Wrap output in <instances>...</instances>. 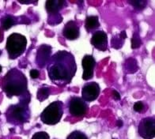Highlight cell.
Listing matches in <instances>:
<instances>
[{"instance_id":"ac0fdd59","label":"cell","mask_w":155,"mask_h":139,"mask_svg":"<svg viewBox=\"0 0 155 139\" xmlns=\"http://www.w3.org/2000/svg\"><path fill=\"white\" fill-rule=\"evenodd\" d=\"M124 40L121 38L120 34H116L112 38L111 44H112V47L113 48L120 49V48L122 47L123 44H124Z\"/></svg>"},{"instance_id":"83f0119b","label":"cell","mask_w":155,"mask_h":139,"mask_svg":"<svg viewBox=\"0 0 155 139\" xmlns=\"http://www.w3.org/2000/svg\"><path fill=\"white\" fill-rule=\"evenodd\" d=\"M123 125H124V123H123V121L121 119H118L117 122H116V126L119 127V128H121L123 127Z\"/></svg>"},{"instance_id":"3957f363","label":"cell","mask_w":155,"mask_h":139,"mask_svg":"<svg viewBox=\"0 0 155 139\" xmlns=\"http://www.w3.org/2000/svg\"><path fill=\"white\" fill-rule=\"evenodd\" d=\"M6 115L9 123L15 125H21L29 121L31 116V112L29 104L19 102L18 104L10 106Z\"/></svg>"},{"instance_id":"7a4b0ae2","label":"cell","mask_w":155,"mask_h":139,"mask_svg":"<svg viewBox=\"0 0 155 139\" xmlns=\"http://www.w3.org/2000/svg\"><path fill=\"white\" fill-rule=\"evenodd\" d=\"M27 78L22 72L17 69H12L6 76L3 91L8 96H21L28 91Z\"/></svg>"},{"instance_id":"6da1fadb","label":"cell","mask_w":155,"mask_h":139,"mask_svg":"<svg viewBox=\"0 0 155 139\" xmlns=\"http://www.w3.org/2000/svg\"><path fill=\"white\" fill-rule=\"evenodd\" d=\"M47 65L49 78L59 86L71 83L77 70L75 59L67 51H57L50 58Z\"/></svg>"},{"instance_id":"7402d4cb","label":"cell","mask_w":155,"mask_h":139,"mask_svg":"<svg viewBox=\"0 0 155 139\" xmlns=\"http://www.w3.org/2000/svg\"><path fill=\"white\" fill-rule=\"evenodd\" d=\"M50 16L48 17V23L49 25H56L59 23L61 22L62 17L59 14H56V15H49Z\"/></svg>"},{"instance_id":"9c48e42d","label":"cell","mask_w":155,"mask_h":139,"mask_svg":"<svg viewBox=\"0 0 155 139\" xmlns=\"http://www.w3.org/2000/svg\"><path fill=\"white\" fill-rule=\"evenodd\" d=\"M82 65L83 67L82 79L88 81L93 78L94 73V68L96 66V60L91 55H86L82 59Z\"/></svg>"},{"instance_id":"d6986e66","label":"cell","mask_w":155,"mask_h":139,"mask_svg":"<svg viewBox=\"0 0 155 139\" xmlns=\"http://www.w3.org/2000/svg\"><path fill=\"white\" fill-rule=\"evenodd\" d=\"M128 2L137 10H142L145 9L147 5V1L146 0H132V1H128Z\"/></svg>"},{"instance_id":"277c9868","label":"cell","mask_w":155,"mask_h":139,"mask_svg":"<svg viewBox=\"0 0 155 139\" xmlns=\"http://www.w3.org/2000/svg\"><path fill=\"white\" fill-rule=\"evenodd\" d=\"M26 37L19 33H12L10 35L6 41V50L10 59H17L22 55L26 50Z\"/></svg>"},{"instance_id":"8992f818","label":"cell","mask_w":155,"mask_h":139,"mask_svg":"<svg viewBox=\"0 0 155 139\" xmlns=\"http://www.w3.org/2000/svg\"><path fill=\"white\" fill-rule=\"evenodd\" d=\"M68 110L72 116L79 118L84 116L89 110L87 102L81 97L73 96L68 102Z\"/></svg>"},{"instance_id":"5b68a950","label":"cell","mask_w":155,"mask_h":139,"mask_svg":"<svg viewBox=\"0 0 155 139\" xmlns=\"http://www.w3.org/2000/svg\"><path fill=\"white\" fill-rule=\"evenodd\" d=\"M63 115V103L56 100L48 104L41 115V120L45 124L55 125L59 123Z\"/></svg>"},{"instance_id":"f546056e","label":"cell","mask_w":155,"mask_h":139,"mask_svg":"<svg viewBox=\"0 0 155 139\" xmlns=\"http://www.w3.org/2000/svg\"><path fill=\"white\" fill-rule=\"evenodd\" d=\"M1 53H2V51H1V50H0V55H1Z\"/></svg>"},{"instance_id":"8fae6325","label":"cell","mask_w":155,"mask_h":139,"mask_svg":"<svg viewBox=\"0 0 155 139\" xmlns=\"http://www.w3.org/2000/svg\"><path fill=\"white\" fill-rule=\"evenodd\" d=\"M91 44L99 51H105L108 49V36L104 31H96L91 38Z\"/></svg>"},{"instance_id":"4fadbf2b","label":"cell","mask_w":155,"mask_h":139,"mask_svg":"<svg viewBox=\"0 0 155 139\" xmlns=\"http://www.w3.org/2000/svg\"><path fill=\"white\" fill-rule=\"evenodd\" d=\"M66 6L64 0H48L45 4V7L49 15L59 14V10Z\"/></svg>"},{"instance_id":"7c38bea8","label":"cell","mask_w":155,"mask_h":139,"mask_svg":"<svg viewBox=\"0 0 155 139\" xmlns=\"http://www.w3.org/2000/svg\"><path fill=\"white\" fill-rule=\"evenodd\" d=\"M63 35L69 40H74L79 37L80 30L77 22L70 21L65 25L63 30Z\"/></svg>"},{"instance_id":"4316f807","label":"cell","mask_w":155,"mask_h":139,"mask_svg":"<svg viewBox=\"0 0 155 139\" xmlns=\"http://www.w3.org/2000/svg\"><path fill=\"white\" fill-rule=\"evenodd\" d=\"M120 36L121 38H122V39H124V40L126 39V38H127V33H126V31H125V30L122 31V32H121V33H120Z\"/></svg>"},{"instance_id":"ba28073f","label":"cell","mask_w":155,"mask_h":139,"mask_svg":"<svg viewBox=\"0 0 155 139\" xmlns=\"http://www.w3.org/2000/svg\"><path fill=\"white\" fill-rule=\"evenodd\" d=\"M100 91V86L97 82H88L82 89V98L86 102H92L97 99Z\"/></svg>"},{"instance_id":"d4e9b609","label":"cell","mask_w":155,"mask_h":139,"mask_svg":"<svg viewBox=\"0 0 155 139\" xmlns=\"http://www.w3.org/2000/svg\"><path fill=\"white\" fill-rule=\"evenodd\" d=\"M29 75H30V77L33 78V79H36V78H39V76H40V72H39L37 70L33 69L31 70L30 72H29Z\"/></svg>"},{"instance_id":"603a6c76","label":"cell","mask_w":155,"mask_h":139,"mask_svg":"<svg viewBox=\"0 0 155 139\" xmlns=\"http://www.w3.org/2000/svg\"><path fill=\"white\" fill-rule=\"evenodd\" d=\"M31 139H50L48 134L45 131H39L33 135Z\"/></svg>"},{"instance_id":"484cf974","label":"cell","mask_w":155,"mask_h":139,"mask_svg":"<svg viewBox=\"0 0 155 139\" xmlns=\"http://www.w3.org/2000/svg\"><path fill=\"white\" fill-rule=\"evenodd\" d=\"M112 96H113V98L116 100H120V93L116 90H113L112 91Z\"/></svg>"},{"instance_id":"44dd1931","label":"cell","mask_w":155,"mask_h":139,"mask_svg":"<svg viewBox=\"0 0 155 139\" xmlns=\"http://www.w3.org/2000/svg\"><path fill=\"white\" fill-rule=\"evenodd\" d=\"M142 44L140 37L138 33H135L133 34V37L131 38V48L132 49H136L139 47Z\"/></svg>"},{"instance_id":"e0dca14e","label":"cell","mask_w":155,"mask_h":139,"mask_svg":"<svg viewBox=\"0 0 155 139\" xmlns=\"http://www.w3.org/2000/svg\"><path fill=\"white\" fill-rule=\"evenodd\" d=\"M15 24V19L12 16H6L2 21V27L4 30L10 29Z\"/></svg>"},{"instance_id":"cb8c5ba5","label":"cell","mask_w":155,"mask_h":139,"mask_svg":"<svg viewBox=\"0 0 155 139\" xmlns=\"http://www.w3.org/2000/svg\"><path fill=\"white\" fill-rule=\"evenodd\" d=\"M133 108H134V111L136 112H141L144 109V104L143 102H141V101L135 103Z\"/></svg>"},{"instance_id":"2e32d148","label":"cell","mask_w":155,"mask_h":139,"mask_svg":"<svg viewBox=\"0 0 155 139\" xmlns=\"http://www.w3.org/2000/svg\"><path fill=\"white\" fill-rule=\"evenodd\" d=\"M51 94V89L48 86H43L41 88H39L37 93V98L40 102H42L46 99L48 98V96Z\"/></svg>"},{"instance_id":"5bb4252c","label":"cell","mask_w":155,"mask_h":139,"mask_svg":"<svg viewBox=\"0 0 155 139\" xmlns=\"http://www.w3.org/2000/svg\"><path fill=\"white\" fill-rule=\"evenodd\" d=\"M85 25L87 30L92 31L94 29H97L100 26V23H99V19L97 16H89L86 18V21H85Z\"/></svg>"},{"instance_id":"ffe728a7","label":"cell","mask_w":155,"mask_h":139,"mask_svg":"<svg viewBox=\"0 0 155 139\" xmlns=\"http://www.w3.org/2000/svg\"><path fill=\"white\" fill-rule=\"evenodd\" d=\"M67 139H89L83 132L79 131H74L70 134Z\"/></svg>"},{"instance_id":"30bf717a","label":"cell","mask_w":155,"mask_h":139,"mask_svg":"<svg viewBox=\"0 0 155 139\" xmlns=\"http://www.w3.org/2000/svg\"><path fill=\"white\" fill-rule=\"evenodd\" d=\"M51 55V47L47 44H42L37 51L36 63L40 68L45 67L48 63Z\"/></svg>"},{"instance_id":"52a82bcc","label":"cell","mask_w":155,"mask_h":139,"mask_svg":"<svg viewBox=\"0 0 155 139\" xmlns=\"http://www.w3.org/2000/svg\"><path fill=\"white\" fill-rule=\"evenodd\" d=\"M138 133L143 139H153L155 137L154 117H146L140 121Z\"/></svg>"},{"instance_id":"f1b7e54d","label":"cell","mask_w":155,"mask_h":139,"mask_svg":"<svg viewBox=\"0 0 155 139\" xmlns=\"http://www.w3.org/2000/svg\"><path fill=\"white\" fill-rule=\"evenodd\" d=\"M2 66H0V73H1V72H2Z\"/></svg>"},{"instance_id":"9a60e30c","label":"cell","mask_w":155,"mask_h":139,"mask_svg":"<svg viewBox=\"0 0 155 139\" xmlns=\"http://www.w3.org/2000/svg\"><path fill=\"white\" fill-rule=\"evenodd\" d=\"M139 66H138V63L137 61L133 59V58H130L125 61L124 63V70L127 74H134L138 70Z\"/></svg>"}]
</instances>
